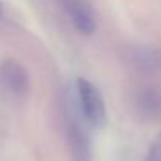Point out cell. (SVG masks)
I'll list each match as a JSON object with an SVG mask.
<instances>
[{
  "label": "cell",
  "instance_id": "obj_1",
  "mask_svg": "<svg viewBox=\"0 0 161 161\" xmlns=\"http://www.w3.org/2000/svg\"><path fill=\"white\" fill-rule=\"evenodd\" d=\"M75 94L80 114L90 125L92 128H102L108 121V109L101 90L87 78H76L75 80Z\"/></svg>",
  "mask_w": 161,
  "mask_h": 161
},
{
  "label": "cell",
  "instance_id": "obj_3",
  "mask_svg": "<svg viewBox=\"0 0 161 161\" xmlns=\"http://www.w3.org/2000/svg\"><path fill=\"white\" fill-rule=\"evenodd\" d=\"M66 18L80 35L90 36L97 28L95 14L87 0H59Z\"/></svg>",
  "mask_w": 161,
  "mask_h": 161
},
{
  "label": "cell",
  "instance_id": "obj_2",
  "mask_svg": "<svg viewBox=\"0 0 161 161\" xmlns=\"http://www.w3.org/2000/svg\"><path fill=\"white\" fill-rule=\"evenodd\" d=\"M0 87L12 97H23L30 88V75L16 59H4L0 64Z\"/></svg>",
  "mask_w": 161,
  "mask_h": 161
}]
</instances>
